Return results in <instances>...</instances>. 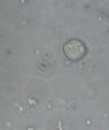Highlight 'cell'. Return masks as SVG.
I'll return each mask as SVG.
<instances>
[{
  "instance_id": "6da1fadb",
  "label": "cell",
  "mask_w": 109,
  "mask_h": 130,
  "mask_svg": "<svg viewBox=\"0 0 109 130\" xmlns=\"http://www.w3.org/2000/svg\"><path fill=\"white\" fill-rule=\"evenodd\" d=\"M63 51L65 57L70 61H79L86 56L87 48L81 40L71 39L64 45Z\"/></svg>"
}]
</instances>
